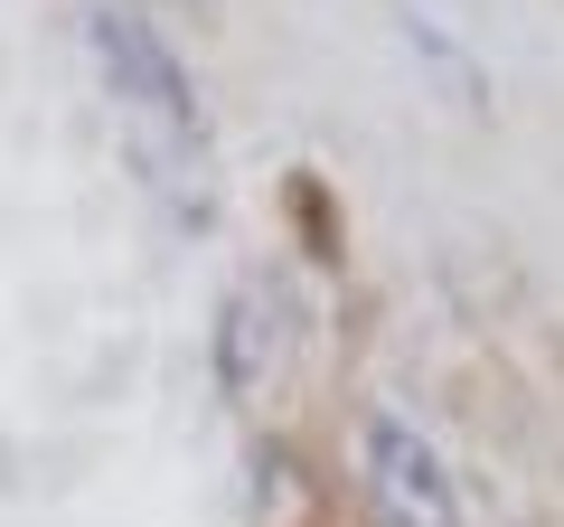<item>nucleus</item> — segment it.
Segmentation results:
<instances>
[{"label": "nucleus", "mask_w": 564, "mask_h": 527, "mask_svg": "<svg viewBox=\"0 0 564 527\" xmlns=\"http://www.w3.org/2000/svg\"><path fill=\"white\" fill-rule=\"evenodd\" d=\"M85 47L104 66V95L132 114V170L180 217H207V104H198L188 57L141 10H122V0H95L85 10Z\"/></svg>", "instance_id": "nucleus-1"}, {"label": "nucleus", "mask_w": 564, "mask_h": 527, "mask_svg": "<svg viewBox=\"0 0 564 527\" xmlns=\"http://www.w3.org/2000/svg\"><path fill=\"white\" fill-rule=\"evenodd\" d=\"M367 499L386 527H462V490H452L443 452L423 443L404 415H367Z\"/></svg>", "instance_id": "nucleus-2"}, {"label": "nucleus", "mask_w": 564, "mask_h": 527, "mask_svg": "<svg viewBox=\"0 0 564 527\" xmlns=\"http://www.w3.org/2000/svg\"><path fill=\"white\" fill-rule=\"evenodd\" d=\"M263 367H273V302H263L254 283H236L226 311H217V377L236 386V396H254Z\"/></svg>", "instance_id": "nucleus-3"}]
</instances>
